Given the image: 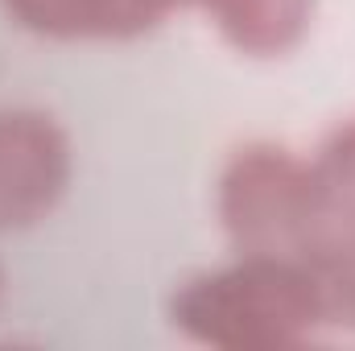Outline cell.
Returning a JSON list of instances; mask_svg holds the SVG:
<instances>
[{"label":"cell","instance_id":"1","mask_svg":"<svg viewBox=\"0 0 355 351\" xmlns=\"http://www.w3.org/2000/svg\"><path fill=\"white\" fill-rule=\"evenodd\" d=\"M170 323L219 351L306 348L331 327L310 268L277 257H236L186 277L170 293Z\"/></svg>","mask_w":355,"mask_h":351},{"label":"cell","instance_id":"2","mask_svg":"<svg viewBox=\"0 0 355 351\" xmlns=\"http://www.w3.org/2000/svg\"><path fill=\"white\" fill-rule=\"evenodd\" d=\"M318 178L310 157L285 145L248 141L240 145L215 190V211L236 257H277L297 261L318 219Z\"/></svg>","mask_w":355,"mask_h":351},{"label":"cell","instance_id":"3","mask_svg":"<svg viewBox=\"0 0 355 351\" xmlns=\"http://www.w3.org/2000/svg\"><path fill=\"white\" fill-rule=\"evenodd\" d=\"M71 174V137L50 112L0 108V232L42 223L62 203Z\"/></svg>","mask_w":355,"mask_h":351},{"label":"cell","instance_id":"4","mask_svg":"<svg viewBox=\"0 0 355 351\" xmlns=\"http://www.w3.org/2000/svg\"><path fill=\"white\" fill-rule=\"evenodd\" d=\"M8 21L54 42H124L166 21L157 0H0Z\"/></svg>","mask_w":355,"mask_h":351},{"label":"cell","instance_id":"5","mask_svg":"<svg viewBox=\"0 0 355 351\" xmlns=\"http://www.w3.org/2000/svg\"><path fill=\"white\" fill-rule=\"evenodd\" d=\"M198 8L236 54L285 58L306 42L318 0H202Z\"/></svg>","mask_w":355,"mask_h":351},{"label":"cell","instance_id":"6","mask_svg":"<svg viewBox=\"0 0 355 351\" xmlns=\"http://www.w3.org/2000/svg\"><path fill=\"white\" fill-rule=\"evenodd\" d=\"M318 190L331 207L355 215V120L331 128L318 145V153L310 157Z\"/></svg>","mask_w":355,"mask_h":351},{"label":"cell","instance_id":"7","mask_svg":"<svg viewBox=\"0 0 355 351\" xmlns=\"http://www.w3.org/2000/svg\"><path fill=\"white\" fill-rule=\"evenodd\" d=\"M157 4H162V12H174V8H190V4L198 8L202 0H157Z\"/></svg>","mask_w":355,"mask_h":351},{"label":"cell","instance_id":"8","mask_svg":"<svg viewBox=\"0 0 355 351\" xmlns=\"http://www.w3.org/2000/svg\"><path fill=\"white\" fill-rule=\"evenodd\" d=\"M0 293H4V273H0Z\"/></svg>","mask_w":355,"mask_h":351}]
</instances>
